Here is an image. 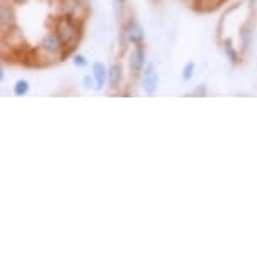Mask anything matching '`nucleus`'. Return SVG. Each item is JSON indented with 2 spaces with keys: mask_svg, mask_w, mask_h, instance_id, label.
<instances>
[{
  "mask_svg": "<svg viewBox=\"0 0 257 257\" xmlns=\"http://www.w3.org/2000/svg\"><path fill=\"white\" fill-rule=\"evenodd\" d=\"M158 86V77H157V72H155L153 66H150L147 71H145V89L148 91L150 94L153 93L155 88Z\"/></svg>",
  "mask_w": 257,
  "mask_h": 257,
  "instance_id": "20e7f679",
  "label": "nucleus"
},
{
  "mask_svg": "<svg viewBox=\"0 0 257 257\" xmlns=\"http://www.w3.org/2000/svg\"><path fill=\"white\" fill-rule=\"evenodd\" d=\"M89 0H0V57L7 66L47 69L79 47Z\"/></svg>",
  "mask_w": 257,
  "mask_h": 257,
  "instance_id": "f257e3e1",
  "label": "nucleus"
},
{
  "mask_svg": "<svg viewBox=\"0 0 257 257\" xmlns=\"http://www.w3.org/2000/svg\"><path fill=\"white\" fill-rule=\"evenodd\" d=\"M27 81H17L16 88H14V93H16V96H24L27 93Z\"/></svg>",
  "mask_w": 257,
  "mask_h": 257,
  "instance_id": "423d86ee",
  "label": "nucleus"
},
{
  "mask_svg": "<svg viewBox=\"0 0 257 257\" xmlns=\"http://www.w3.org/2000/svg\"><path fill=\"white\" fill-rule=\"evenodd\" d=\"M257 17V0H235L222 12L217 24V42L232 64L249 56Z\"/></svg>",
  "mask_w": 257,
  "mask_h": 257,
  "instance_id": "f03ea898",
  "label": "nucleus"
},
{
  "mask_svg": "<svg viewBox=\"0 0 257 257\" xmlns=\"http://www.w3.org/2000/svg\"><path fill=\"white\" fill-rule=\"evenodd\" d=\"M183 7L190 9L197 14H210L215 12L217 9L225 6L229 0H178Z\"/></svg>",
  "mask_w": 257,
  "mask_h": 257,
  "instance_id": "7ed1b4c3",
  "label": "nucleus"
},
{
  "mask_svg": "<svg viewBox=\"0 0 257 257\" xmlns=\"http://www.w3.org/2000/svg\"><path fill=\"white\" fill-rule=\"evenodd\" d=\"M93 71H94L96 82H98V88L104 86V81H106V77H108V71H106L103 62H96V64L93 66Z\"/></svg>",
  "mask_w": 257,
  "mask_h": 257,
  "instance_id": "39448f33",
  "label": "nucleus"
},
{
  "mask_svg": "<svg viewBox=\"0 0 257 257\" xmlns=\"http://www.w3.org/2000/svg\"><path fill=\"white\" fill-rule=\"evenodd\" d=\"M192 67H193V64H188V67H187V74H183V76H185V79H188V77H190L192 76Z\"/></svg>",
  "mask_w": 257,
  "mask_h": 257,
  "instance_id": "0eeeda50",
  "label": "nucleus"
}]
</instances>
